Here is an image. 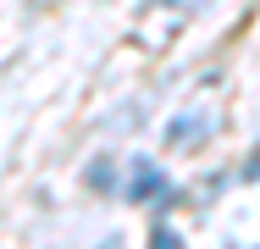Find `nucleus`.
I'll return each instance as SVG.
<instances>
[{"instance_id":"nucleus-1","label":"nucleus","mask_w":260,"mask_h":249,"mask_svg":"<svg viewBox=\"0 0 260 249\" xmlns=\"http://www.w3.org/2000/svg\"><path fill=\"white\" fill-rule=\"evenodd\" d=\"M122 194L133 199V205H144V199H150V205H166V199H172V183H166V172H160L155 161H133Z\"/></svg>"},{"instance_id":"nucleus-2","label":"nucleus","mask_w":260,"mask_h":249,"mask_svg":"<svg viewBox=\"0 0 260 249\" xmlns=\"http://www.w3.org/2000/svg\"><path fill=\"white\" fill-rule=\"evenodd\" d=\"M200 133H205V116H194V122L177 116V122H172V144H177V149H183V144H200Z\"/></svg>"},{"instance_id":"nucleus-3","label":"nucleus","mask_w":260,"mask_h":249,"mask_svg":"<svg viewBox=\"0 0 260 249\" xmlns=\"http://www.w3.org/2000/svg\"><path fill=\"white\" fill-rule=\"evenodd\" d=\"M150 249H183V238H177V227H166V222H155V227H150Z\"/></svg>"},{"instance_id":"nucleus-4","label":"nucleus","mask_w":260,"mask_h":249,"mask_svg":"<svg viewBox=\"0 0 260 249\" xmlns=\"http://www.w3.org/2000/svg\"><path fill=\"white\" fill-rule=\"evenodd\" d=\"M89 177H94V189H111V161H100V166H89Z\"/></svg>"}]
</instances>
